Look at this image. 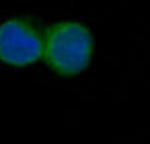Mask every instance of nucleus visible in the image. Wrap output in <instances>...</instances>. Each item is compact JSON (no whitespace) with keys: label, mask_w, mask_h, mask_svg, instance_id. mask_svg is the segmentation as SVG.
<instances>
[{"label":"nucleus","mask_w":150,"mask_h":144,"mask_svg":"<svg viewBox=\"0 0 150 144\" xmlns=\"http://www.w3.org/2000/svg\"><path fill=\"white\" fill-rule=\"evenodd\" d=\"M43 54L39 29L27 19H8L0 25V60L13 66H29Z\"/></svg>","instance_id":"f03ea898"},{"label":"nucleus","mask_w":150,"mask_h":144,"mask_svg":"<svg viewBox=\"0 0 150 144\" xmlns=\"http://www.w3.org/2000/svg\"><path fill=\"white\" fill-rule=\"evenodd\" d=\"M43 54L52 70L60 74L82 72L93 56V35L76 21H62L47 29Z\"/></svg>","instance_id":"f257e3e1"}]
</instances>
